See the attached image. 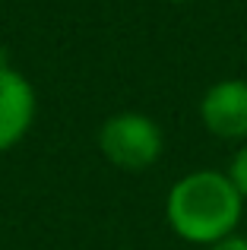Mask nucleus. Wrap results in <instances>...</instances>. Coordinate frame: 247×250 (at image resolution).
<instances>
[{
    "label": "nucleus",
    "instance_id": "nucleus-6",
    "mask_svg": "<svg viewBox=\"0 0 247 250\" xmlns=\"http://www.w3.org/2000/svg\"><path fill=\"white\" fill-rule=\"evenodd\" d=\"M209 250H247V238H241V234H225L222 241L209 244Z\"/></svg>",
    "mask_w": 247,
    "mask_h": 250
},
{
    "label": "nucleus",
    "instance_id": "nucleus-3",
    "mask_svg": "<svg viewBox=\"0 0 247 250\" xmlns=\"http://www.w3.org/2000/svg\"><path fill=\"white\" fill-rule=\"evenodd\" d=\"M203 127L219 140H247V80L209 85L200 102Z\"/></svg>",
    "mask_w": 247,
    "mask_h": 250
},
{
    "label": "nucleus",
    "instance_id": "nucleus-5",
    "mask_svg": "<svg viewBox=\"0 0 247 250\" xmlns=\"http://www.w3.org/2000/svg\"><path fill=\"white\" fill-rule=\"evenodd\" d=\"M225 174H228L231 187L238 190V196H241V200H247V146L235 152V159H231V165H228V171H225Z\"/></svg>",
    "mask_w": 247,
    "mask_h": 250
},
{
    "label": "nucleus",
    "instance_id": "nucleus-2",
    "mask_svg": "<svg viewBox=\"0 0 247 250\" xmlns=\"http://www.w3.org/2000/svg\"><path fill=\"white\" fill-rule=\"evenodd\" d=\"M99 149L114 168L121 171H146L159 162L165 149L162 127L149 114L121 111L111 114L99 130Z\"/></svg>",
    "mask_w": 247,
    "mask_h": 250
},
{
    "label": "nucleus",
    "instance_id": "nucleus-1",
    "mask_svg": "<svg viewBox=\"0 0 247 250\" xmlns=\"http://www.w3.org/2000/svg\"><path fill=\"white\" fill-rule=\"evenodd\" d=\"M244 200L231 187L228 174L216 168L190 171L168 190L165 215L178 238L190 244H216L225 234H235L241 222Z\"/></svg>",
    "mask_w": 247,
    "mask_h": 250
},
{
    "label": "nucleus",
    "instance_id": "nucleus-7",
    "mask_svg": "<svg viewBox=\"0 0 247 250\" xmlns=\"http://www.w3.org/2000/svg\"><path fill=\"white\" fill-rule=\"evenodd\" d=\"M174 3H181V0H174Z\"/></svg>",
    "mask_w": 247,
    "mask_h": 250
},
{
    "label": "nucleus",
    "instance_id": "nucleus-4",
    "mask_svg": "<svg viewBox=\"0 0 247 250\" xmlns=\"http://www.w3.org/2000/svg\"><path fill=\"white\" fill-rule=\"evenodd\" d=\"M35 121V89L19 70L0 63V152L13 149Z\"/></svg>",
    "mask_w": 247,
    "mask_h": 250
}]
</instances>
